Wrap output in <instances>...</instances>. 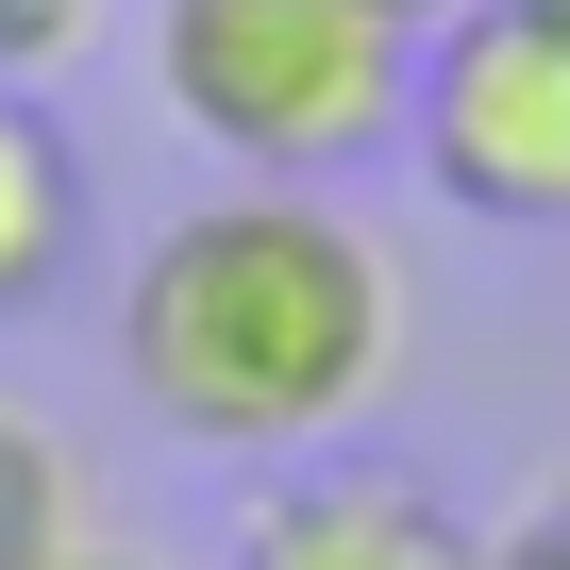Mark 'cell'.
Returning <instances> with one entry per match:
<instances>
[{
  "instance_id": "6da1fadb",
  "label": "cell",
  "mask_w": 570,
  "mask_h": 570,
  "mask_svg": "<svg viewBox=\"0 0 570 570\" xmlns=\"http://www.w3.org/2000/svg\"><path fill=\"white\" fill-rule=\"evenodd\" d=\"M118 386L185 453H320L403 386V252L336 185H218L118 285Z\"/></svg>"
},
{
  "instance_id": "8992f818",
  "label": "cell",
  "mask_w": 570,
  "mask_h": 570,
  "mask_svg": "<svg viewBox=\"0 0 570 570\" xmlns=\"http://www.w3.org/2000/svg\"><path fill=\"white\" fill-rule=\"evenodd\" d=\"M68 537H85V453L35 403H0V570H68Z\"/></svg>"
},
{
  "instance_id": "9c48e42d",
  "label": "cell",
  "mask_w": 570,
  "mask_h": 570,
  "mask_svg": "<svg viewBox=\"0 0 570 570\" xmlns=\"http://www.w3.org/2000/svg\"><path fill=\"white\" fill-rule=\"evenodd\" d=\"M68 570H185V553H135V537H101V520H85V537H68Z\"/></svg>"
},
{
  "instance_id": "30bf717a",
  "label": "cell",
  "mask_w": 570,
  "mask_h": 570,
  "mask_svg": "<svg viewBox=\"0 0 570 570\" xmlns=\"http://www.w3.org/2000/svg\"><path fill=\"white\" fill-rule=\"evenodd\" d=\"M386 18H403V35H436V18H470V0H386Z\"/></svg>"
},
{
  "instance_id": "52a82bcc",
  "label": "cell",
  "mask_w": 570,
  "mask_h": 570,
  "mask_svg": "<svg viewBox=\"0 0 570 570\" xmlns=\"http://www.w3.org/2000/svg\"><path fill=\"white\" fill-rule=\"evenodd\" d=\"M85 35H101V0H0V85H51Z\"/></svg>"
},
{
  "instance_id": "277c9868",
  "label": "cell",
  "mask_w": 570,
  "mask_h": 570,
  "mask_svg": "<svg viewBox=\"0 0 570 570\" xmlns=\"http://www.w3.org/2000/svg\"><path fill=\"white\" fill-rule=\"evenodd\" d=\"M235 570H487V537L453 520V487L353 453V470H303L235 520Z\"/></svg>"
},
{
  "instance_id": "3957f363",
  "label": "cell",
  "mask_w": 570,
  "mask_h": 570,
  "mask_svg": "<svg viewBox=\"0 0 570 570\" xmlns=\"http://www.w3.org/2000/svg\"><path fill=\"white\" fill-rule=\"evenodd\" d=\"M403 151L453 218H503V235H570V35L537 0H470V18L420 35V85H403Z\"/></svg>"
},
{
  "instance_id": "5b68a950",
  "label": "cell",
  "mask_w": 570,
  "mask_h": 570,
  "mask_svg": "<svg viewBox=\"0 0 570 570\" xmlns=\"http://www.w3.org/2000/svg\"><path fill=\"white\" fill-rule=\"evenodd\" d=\"M85 252V151L35 85H0V320H35Z\"/></svg>"
},
{
  "instance_id": "ba28073f",
  "label": "cell",
  "mask_w": 570,
  "mask_h": 570,
  "mask_svg": "<svg viewBox=\"0 0 570 570\" xmlns=\"http://www.w3.org/2000/svg\"><path fill=\"white\" fill-rule=\"evenodd\" d=\"M487 570H570V470H553V487H537V503L487 537Z\"/></svg>"
},
{
  "instance_id": "8fae6325",
  "label": "cell",
  "mask_w": 570,
  "mask_h": 570,
  "mask_svg": "<svg viewBox=\"0 0 570 570\" xmlns=\"http://www.w3.org/2000/svg\"><path fill=\"white\" fill-rule=\"evenodd\" d=\"M537 18H553V35H570V0H537Z\"/></svg>"
},
{
  "instance_id": "7a4b0ae2",
  "label": "cell",
  "mask_w": 570,
  "mask_h": 570,
  "mask_svg": "<svg viewBox=\"0 0 570 570\" xmlns=\"http://www.w3.org/2000/svg\"><path fill=\"white\" fill-rule=\"evenodd\" d=\"M420 35L386 0H151V101L235 185H353L403 151Z\"/></svg>"
}]
</instances>
